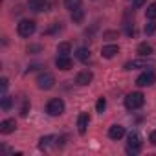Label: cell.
<instances>
[{"label": "cell", "instance_id": "277c9868", "mask_svg": "<svg viewBox=\"0 0 156 156\" xmlns=\"http://www.w3.org/2000/svg\"><path fill=\"white\" fill-rule=\"evenodd\" d=\"M46 112H48L50 116H61V114L64 112V101H62L61 98L50 99L48 105H46Z\"/></svg>", "mask_w": 156, "mask_h": 156}, {"label": "cell", "instance_id": "4fadbf2b", "mask_svg": "<svg viewBox=\"0 0 156 156\" xmlns=\"http://www.w3.org/2000/svg\"><path fill=\"white\" fill-rule=\"evenodd\" d=\"M55 64H57L59 70H70L72 68V59L68 55H59L57 61H55Z\"/></svg>", "mask_w": 156, "mask_h": 156}, {"label": "cell", "instance_id": "9a60e30c", "mask_svg": "<svg viewBox=\"0 0 156 156\" xmlns=\"http://www.w3.org/2000/svg\"><path fill=\"white\" fill-rule=\"evenodd\" d=\"M75 57L79 59L81 62H88V61H90V51H88L87 48H79V50L75 51Z\"/></svg>", "mask_w": 156, "mask_h": 156}, {"label": "cell", "instance_id": "7402d4cb", "mask_svg": "<svg viewBox=\"0 0 156 156\" xmlns=\"http://www.w3.org/2000/svg\"><path fill=\"white\" fill-rule=\"evenodd\" d=\"M0 107H2L4 110H9V108L13 107V98H9V96H4V98H2V103H0Z\"/></svg>", "mask_w": 156, "mask_h": 156}, {"label": "cell", "instance_id": "d4e9b609", "mask_svg": "<svg viewBox=\"0 0 156 156\" xmlns=\"http://www.w3.org/2000/svg\"><path fill=\"white\" fill-rule=\"evenodd\" d=\"M28 110H30V101H22V107H20V116H28Z\"/></svg>", "mask_w": 156, "mask_h": 156}, {"label": "cell", "instance_id": "52a82bcc", "mask_svg": "<svg viewBox=\"0 0 156 156\" xmlns=\"http://www.w3.org/2000/svg\"><path fill=\"white\" fill-rule=\"evenodd\" d=\"M92 79H94V73H92L90 70H83V72H79V73H77V77H75V83L79 85V87H87L88 83H92Z\"/></svg>", "mask_w": 156, "mask_h": 156}, {"label": "cell", "instance_id": "6da1fadb", "mask_svg": "<svg viewBox=\"0 0 156 156\" xmlns=\"http://www.w3.org/2000/svg\"><path fill=\"white\" fill-rule=\"evenodd\" d=\"M143 103H145V98H143L141 92H130V94L125 98V107H127L129 110H138V108L143 107Z\"/></svg>", "mask_w": 156, "mask_h": 156}, {"label": "cell", "instance_id": "8992f818", "mask_svg": "<svg viewBox=\"0 0 156 156\" xmlns=\"http://www.w3.org/2000/svg\"><path fill=\"white\" fill-rule=\"evenodd\" d=\"M154 83H156V73L151 72V70L140 73L138 79H136V85H138V87H151V85H154Z\"/></svg>", "mask_w": 156, "mask_h": 156}, {"label": "cell", "instance_id": "f546056e", "mask_svg": "<svg viewBox=\"0 0 156 156\" xmlns=\"http://www.w3.org/2000/svg\"><path fill=\"white\" fill-rule=\"evenodd\" d=\"M28 51H41V46H30Z\"/></svg>", "mask_w": 156, "mask_h": 156}, {"label": "cell", "instance_id": "603a6c76", "mask_svg": "<svg viewBox=\"0 0 156 156\" xmlns=\"http://www.w3.org/2000/svg\"><path fill=\"white\" fill-rule=\"evenodd\" d=\"M105 107H107L105 98H99V99H98V103H96V110H98V112H103V110H105Z\"/></svg>", "mask_w": 156, "mask_h": 156}, {"label": "cell", "instance_id": "30bf717a", "mask_svg": "<svg viewBox=\"0 0 156 156\" xmlns=\"http://www.w3.org/2000/svg\"><path fill=\"white\" fill-rule=\"evenodd\" d=\"M15 129H17V121L11 119V118H8V119H4L2 123H0V132L2 134H11Z\"/></svg>", "mask_w": 156, "mask_h": 156}, {"label": "cell", "instance_id": "f1b7e54d", "mask_svg": "<svg viewBox=\"0 0 156 156\" xmlns=\"http://www.w3.org/2000/svg\"><path fill=\"white\" fill-rule=\"evenodd\" d=\"M0 83H2V90L8 88V79H6V77H2V81H0Z\"/></svg>", "mask_w": 156, "mask_h": 156}, {"label": "cell", "instance_id": "ba28073f", "mask_svg": "<svg viewBox=\"0 0 156 156\" xmlns=\"http://www.w3.org/2000/svg\"><path fill=\"white\" fill-rule=\"evenodd\" d=\"M28 8L31 11L41 13V11H46L48 9V2H46V0H28Z\"/></svg>", "mask_w": 156, "mask_h": 156}, {"label": "cell", "instance_id": "e0dca14e", "mask_svg": "<svg viewBox=\"0 0 156 156\" xmlns=\"http://www.w3.org/2000/svg\"><path fill=\"white\" fill-rule=\"evenodd\" d=\"M83 19H85V11H83L81 8H77V9H73V11H72V20H73L75 24H81V22H83Z\"/></svg>", "mask_w": 156, "mask_h": 156}, {"label": "cell", "instance_id": "3957f363", "mask_svg": "<svg viewBox=\"0 0 156 156\" xmlns=\"http://www.w3.org/2000/svg\"><path fill=\"white\" fill-rule=\"evenodd\" d=\"M127 154H130V156H134V154H140V151H141V140H140V136L136 134V132H130L129 134V141H127Z\"/></svg>", "mask_w": 156, "mask_h": 156}, {"label": "cell", "instance_id": "ac0fdd59", "mask_svg": "<svg viewBox=\"0 0 156 156\" xmlns=\"http://www.w3.org/2000/svg\"><path fill=\"white\" fill-rule=\"evenodd\" d=\"M53 140H55L53 136H42V138L39 140V149H41V151H46V149L51 145V141H53Z\"/></svg>", "mask_w": 156, "mask_h": 156}, {"label": "cell", "instance_id": "5b68a950", "mask_svg": "<svg viewBox=\"0 0 156 156\" xmlns=\"http://www.w3.org/2000/svg\"><path fill=\"white\" fill-rule=\"evenodd\" d=\"M37 87H39L41 90H50V88H53V87H55V77H53L51 73H48V72L41 73V75L37 77Z\"/></svg>", "mask_w": 156, "mask_h": 156}, {"label": "cell", "instance_id": "d6986e66", "mask_svg": "<svg viewBox=\"0 0 156 156\" xmlns=\"http://www.w3.org/2000/svg\"><path fill=\"white\" fill-rule=\"evenodd\" d=\"M70 51H72V44L70 42H61L57 46V53L59 55H70Z\"/></svg>", "mask_w": 156, "mask_h": 156}, {"label": "cell", "instance_id": "4316f807", "mask_svg": "<svg viewBox=\"0 0 156 156\" xmlns=\"http://www.w3.org/2000/svg\"><path fill=\"white\" fill-rule=\"evenodd\" d=\"M103 37H105V39H114V37H118V31H107Z\"/></svg>", "mask_w": 156, "mask_h": 156}, {"label": "cell", "instance_id": "7a4b0ae2", "mask_svg": "<svg viewBox=\"0 0 156 156\" xmlns=\"http://www.w3.org/2000/svg\"><path fill=\"white\" fill-rule=\"evenodd\" d=\"M35 22L33 20H30V19H24V20H20L19 22V26H17V31H19V35L20 37H24V39H28V37H31L33 33H35Z\"/></svg>", "mask_w": 156, "mask_h": 156}, {"label": "cell", "instance_id": "cb8c5ba5", "mask_svg": "<svg viewBox=\"0 0 156 156\" xmlns=\"http://www.w3.org/2000/svg\"><path fill=\"white\" fill-rule=\"evenodd\" d=\"M154 31H156V24H154L152 20H151L149 24H145V33H147V35H152Z\"/></svg>", "mask_w": 156, "mask_h": 156}, {"label": "cell", "instance_id": "9c48e42d", "mask_svg": "<svg viewBox=\"0 0 156 156\" xmlns=\"http://www.w3.org/2000/svg\"><path fill=\"white\" fill-rule=\"evenodd\" d=\"M88 123H90V116H88L87 112L79 114V119H77V130H79V134H85V132H87Z\"/></svg>", "mask_w": 156, "mask_h": 156}, {"label": "cell", "instance_id": "ffe728a7", "mask_svg": "<svg viewBox=\"0 0 156 156\" xmlns=\"http://www.w3.org/2000/svg\"><path fill=\"white\" fill-rule=\"evenodd\" d=\"M145 17H147L149 20H156V4L147 6V9H145Z\"/></svg>", "mask_w": 156, "mask_h": 156}, {"label": "cell", "instance_id": "8fae6325", "mask_svg": "<svg viewBox=\"0 0 156 156\" xmlns=\"http://www.w3.org/2000/svg\"><path fill=\"white\" fill-rule=\"evenodd\" d=\"M125 136V127H121V125H112L110 129H108V138L110 140H121Z\"/></svg>", "mask_w": 156, "mask_h": 156}, {"label": "cell", "instance_id": "7c38bea8", "mask_svg": "<svg viewBox=\"0 0 156 156\" xmlns=\"http://www.w3.org/2000/svg\"><path fill=\"white\" fill-rule=\"evenodd\" d=\"M151 62L145 61V59H134V61H129L125 64V70H136V68H147Z\"/></svg>", "mask_w": 156, "mask_h": 156}, {"label": "cell", "instance_id": "44dd1931", "mask_svg": "<svg viewBox=\"0 0 156 156\" xmlns=\"http://www.w3.org/2000/svg\"><path fill=\"white\" fill-rule=\"evenodd\" d=\"M64 6H66V9L73 11L77 8H81V0H64Z\"/></svg>", "mask_w": 156, "mask_h": 156}, {"label": "cell", "instance_id": "5bb4252c", "mask_svg": "<svg viewBox=\"0 0 156 156\" xmlns=\"http://www.w3.org/2000/svg\"><path fill=\"white\" fill-rule=\"evenodd\" d=\"M118 51H119V48H118L116 44H108V46H103V48H101V55H103L105 59H112Z\"/></svg>", "mask_w": 156, "mask_h": 156}, {"label": "cell", "instance_id": "2e32d148", "mask_svg": "<svg viewBox=\"0 0 156 156\" xmlns=\"http://www.w3.org/2000/svg\"><path fill=\"white\" fill-rule=\"evenodd\" d=\"M138 53H140L141 57H147V55L152 53V46H151L149 42H141V44L138 46Z\"/></svg>", "mask_w": 156, "mask_h": 156}, {"label": "cell", "instance_id": "484cf974", "mask_svg": "<svg viewBox=\"0 0 156 156\" xmlns=\"http://www.w3.org/2000/svg\"><path fill=\"white\" fill-rule=\"evenodd\" d=\"M143 4H145V0H132V6H134L136 9H138V8H141Z\"/></svg>", "mask_w": 156, "mask_h": 156}, {"label": "cell", "instance_id": "83f0119b", "mask_svg": "<svg viewBox=\"0 0 156 156\" xmlns=\"http://www.w3.org/2000/svg\"><path fill=\"white\" fill-rule=\"evenodd\" d=\"M149 140H151V143H152V145H156V130H152V132H151Z\"/></svg>", "mask_w": 156, "mask_h": 156}]
</instances>
